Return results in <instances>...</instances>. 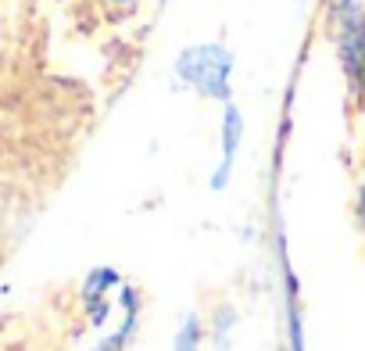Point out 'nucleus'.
Segmentation results:
<instances>
[{"instance_id": "obj_1", "label": "nucleus", "mask_w": 365, "mask_h": 351, "mask_svg": "<svg viewBox=\"0 0 365 351\" xmlns=\"http://www.w3.org/2000/svg\"><path fill=\"white\" fill-rule=\"evenodd\" d=\"M190 58H194V61H205V58H215L219 65H226V58H222V51H215V47H208V51H190ZM212 76H215L219 83L226 79V72H212V68H205V72H201V76H197L194 83H201V90H219V86L212 83Z\"/></svg>"}, {"instance_id": "obj_2", "label": "nucleus", "mask_w": 365, "mask_h": 351, "mask_svg": "<svg viewBox=\"0 0 365 351\" xmlns=\"http://www.w3.org/2000/svg\"><path fill=\"white\" fill-rule=\"evenodd\" d=\"M361 223H365V183H361Z\"/></svg>"}]
</instances>
